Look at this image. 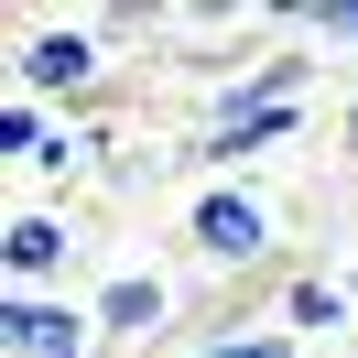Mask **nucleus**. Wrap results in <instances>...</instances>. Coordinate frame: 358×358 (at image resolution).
Here are the masks:
<instances>
[{"instance_id":"f257e3e1","label":"nucleus","mask_w":358,"mask_h":358,"mask_svg":"<svg viewBox=\"0 0 358 358\" xmlns=\"http://www.w3.org/2000/svg\"><path fill=\"white\" fill-rule=\"evenodd\" d=\"M98 87H109V33L98 22H55V11H22V33H11V98L98 109Z\"/></svg>"},{"instance_id":"f03ea898","label":"nucleus","mask_w":358,"mask_h":358,"mask_svg":"<svg viewBox=\"0 0 358 358\" xmlns=\"http://www.w3.org/2000/svg\"><path fill=\"white\" fill-rule=\"evenodd\" d=\"M282 250V206L261 185H196L185 196V261L196 271H261Z\"/></svg>"},{"instance_id":"7ed1b4c3","label":"nucleus","mask_w":358,"mask_h":358,"mask_svg":"<svg viewBox=\"0 0 358 358\" xmlns=\"http://www.w3.org/2000/svg\"><path fill=\"white\" fill-rule=\"evenodd\" d=\"M0 261H11V293H66V271L87 261V239H76L66 206H11V228H0Z\"/></svg>"},{"instance_id":"20e7f679","label":"nucleus","mask_w":358,"mask_h":358,"mask_svg":"<svg viewBox=\"0 0 358 358\" xmlns=\"http://www.w3.org/2000/svg\"><path fill=\"white\" fill-rule=\"evenodd\" d=\"M0 348L11 358H98V315L76 293H11L0 304Z\"/></svg>"},{"instance_id":"39448f33","label":"nucleus","mask_w":358,"mask_h":358,"mask_svg":"<svg viewBox=\"0 0 358 358\" xmlns=\"http://www.w3.org/2000/svg\"><path fill=\"white\" fill-rule=\"evenodd\" d=\"M87 315H98V336H163L174 326V282L163 271H109L87 293Z\"/></svg>"},{"instance_id":"423d86ee","label":"nucleus","mask_w":358,"mask_h":358,"mask_svg":"<svg viewBox=\"0 0 358 358\" xmlns=\"http://www.w3.org/2000/svg\"><path fill=\"white\" fill-rule=\"evenodd\" d=\"M282 326H293V336H348V326H358V282H336V271H293V282H282Z\"/></svg>"},{"instance_id":"0eeeda50","label":"nucleus","mask_w":358,"mask_h":358,"mask_svg":"<svg viewBox=\"0 0 358 358\" xmlns=\"http://www.w3.org/2000/svg\"><path fill=\"white\" fill-rule=\"evenodd\" d=\"M98 152H109V131H98L87 109H66V120H55V141L22 163V174H44V185H87V174H98Z\"/></svg>"},{"instance_id":"6e6552de","label":"nucleus","mask_w":358,"mask_h":358,"mask_svg":"<svg viewBox=\"0 0 358 358\" xmlns=\"http://www.w3.org/2000/svg\"><path fill=\"white\" fill-rule=\"evenodd\" d=\"M174 358H304V336L293 326H239V336H196V348H174Z\"/></svg>"},{"instance_id":"1a4fd4ad","label":"nucleus","mask_w":358,"mask_h":358,"mask_svg":"<svg viewBox=\"0 0 358 358\" xmlns=\"http://www.w3.org/2000/svg\"><path fill=\"white\" fill-rule=\"evenodd\" d=\"M304 44L315 55H358V0H304Z\"/></svg>"},{"instance_id":"9d476101","label":"nucleus","mask_w":358,"mask_h":358,"mask_svg":"<svg viewBox=\"0 0 358 358\" xmlns=\"http://www.w3.org/2000/svg\"><path fill=\"white\" fill-rule=\"evenodd\" d=\"M336 131H348V152H358V87H348V120H336Z\"/></svg>"}]
</instances>
